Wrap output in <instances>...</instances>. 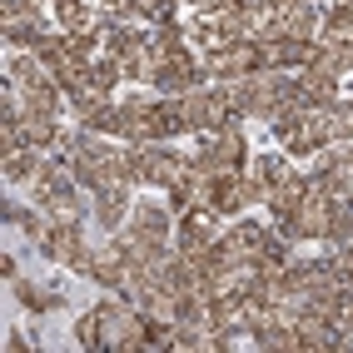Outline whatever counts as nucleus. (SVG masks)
<instances>
[{
    "instance_id": "30",
    "label": "nucleus",
    "mask_w": 353,
    "mask_h": 353,
    "mask_svg": "<svg viewBox=\"0 0 353 353\" xmlns=\"http://www.w3.org/2000/svg\"><path fill=\"white\" fill-rule=\"evenodd\" d=\"M334 6H353V0H334Z\"/></svg>"
},
{
    "instance_id": "27",
    "label": "nucleus",
    "mask_w": 353,
    "mask_h": 353,
    "mask_svg": "<svg viewBox=\"0 0 353 353\" xmlns=\"http://www.w3.org/2000/svg\"><path fill=\"white\" fill-rule=\"evenodd\" d=\"M0 274H6V279H15V274H20V259H15V254H6V264H0Z\"/></svg>"
},
{
    "instance_id": "6",
    "label": "nucleus",
    "mask_w": 353,
    "mask_h": 353,
    "mask_svg": "<svg viewBox=\"0 0 353 353\" xmlns=\"http://www.w3.org/2000/svg\"><path fill=\"white\" fill-rule=\"evenodd\" d=\"M224 229H229L224 214H214L209 204H190V209L174 219V244H179V249H194V254H209V249L224 244Z\"/></svg>"
},
{
    "instance_id": "25",
    "label": "nucleus",
    "mask_w": 353,
    "mask_h": 353,
    "mask_svg": "<svg viewBox=\"0 0 353 353\" xmlns=\"http://www.w3.org/2000/svg\"><path fill=\"white\" fill-rule=\"evenodd\" d=\"M334 259H339V279H343V289H353V244L334 249Z\"/></svg>"
},
{
    "instance_id": "14",
    "label": "nucleus",
    "mask_w": 353,
    "mask_h": 353,
    "mask_svg": "<svg viewBox=\"0 0 353 353\" xmlns=\"http://www.w3.org/2000/svg\"><path fill=\"white\" fill-rule=\"evenodd\" d=\"M100 6L95 0H55V26L65 35H95L100 30Z\"/></svg>"
},
{
    "instance_id": "2",
    "label": "nucleus",
    "mask_w": 353,
    "mask_h": 353,
    "mask_svg": "<svg viewBox=\"0 0 353 353\" xmlns=\"http://www.w3.org/2000/svg\"><path fill=\"white\" fill-rule=\"evenodd\" d=\"M95 309V353H145V334H150V319L125 303L120 294H105Z\"/></svg>"
},
{
    "instance_id": "23",
    "label": "nucleus",
    "mask_w": 353,
    "mask_h": 353,
    "mask_svg": "<svg viewBox=\"0 0 353 353\" xmlns=\"http://www.w3.org/2000/svg\"><path fill=\"white\" fill-rule=\"evenodd\" d=\"M100 15H105V20H120V26H130V20H139V0H100Z\"/></svg>"
},
{
    "instance_id": "15",
    "label": "nucleus",
    "mask_w": 353,
    "mask_h": 353,
    "mask_svg": "<svg viewBox=\"0 0 353 353\" xmlns=\"http://www.w3.org/2000/svg\"><path fill=\"white\" fill-rule=\"evenodd\" d=\"M294 164H299V159H289L284 150L274 145V150H264V154H249V164H244V174H249V179L259 184V190L269 194L274 184H279V179H284V174L294 170Z\"/></svg>"
},
{
    "instance_id": "12",
    "label": "nucleus",
    "mask_w": 353,
    "mask_h": 353,
    "mask_svg": "<svg viewBox=\"0 0 353 353\" xmlns=\"http://www.w3.org/2000/svg\"><path fill=\"white\" fill-rule=\"evenodd\" d=\"M90 229V224H85ZM85 229H75V224H45V234H40V239L30 244L40 259H45V264H55V269H65L70 264V254H75L80 249V239H85Z\"/></svg>"
},
{
    "instance_id": "31",
    "label": "nucleus",
    "mask_w": 353,
    "mask_h": 353,
    "mask_svg": "<svg viewBox=\"0 0 353 353\" xmlns=\"http://www.w3.org/2000/svg\"><path fill=\"white\" fill-rule=\"evenodd\" d=\"M95 6H100V0H95Z\"/></svg>"
},
{
    "instance_id": "19",
    "label": "nucleus",
    "mask_w": 353,
    "mask_h": 353,
    "mask_svg": "<svg viewBox=\"0 0 353 353\" xmlns=\"http://www.w3.org/2000/svg\"><path fill=\"white\" fill-rule=\"evenodd\" d=\"M343 244H353V199H328L323 249H343Z\"/></svg>"
},
{
    "instance_id": "21",
    "label": "nucleus",
    "mask_w": 353,
    "mask_h": 353,
    "mask_svg": "<svg viewBox=\"0 0 353 353\" xmlns=\"http://www.w3.org/2000/svg\"><path fill=\"white\" fill-rule=\"evenodd\" d=\"M319 45H353V6H323Z\"/></svg>"
},
{
    "instance_id": "4",
    "label": "nucleus",
    "mask_w": 353,
    "mask_h": 353,
    "mask_svg": "<svg viewBox=\"0 0 353 353\" xmlns=\"http://www.w3.org/2000/svg\"><path fill=\"white\" fill-rule=\"evenodd\" d=\"M190 174H194L190 145H179V139H154V145H145V190L170 194L174 184H184Z\"/></svg>"
},
{
    "instance_id": "18",
    "label": "nucleus",
    "mask_w": 353,
    "mask_h": 353,
    "mask_svg": "<svg viewBox=\"0 0 353 353\" xmlns=\"http://www.w3.org/2000/svg\"><path fill=\"white\" fill-rule=\"evenodd\" d=\"M259 353H299V328L289 319H264L259 323Z\"/></svg>"
},
{
    "instance_id": "1",
    "label": "nucleus",
    "mask_w": 353,
    "mask_h": 353,
    "mask_svg": "<svg viewBox=\"0 0 353 353\" xmlns=\"http://www.w3.org/2000/svg\"><path fill=\"white\" fill-rule=\"evenodd\" d=\"M249 130L244 120L234 114V120H224L219 130H194L190 134V159H194V170L199 174H239L244 164H249Z\"/></svg>"
},
{
    "instance_id": "5",
    "label": "nucleus",
    "mask_w": 353,
    "mask_h": 353,
    "mask_svg": "<svg viewBox=\"0 0 353 353\" xmlns=\"http://www.w3.org/2000/svg\"><path fill=\"white\" fill-rule=\"evenodd\" d=\"M10 299H15L30 319H55V314L70 309L65 279H26V274H15V279H10Z\"/></svg>"
},
{
    "instance_id": "26",
    "label": "nucleus",
    "mask_w": 353,
    "mask_h": 353,
    "mask_svg": "<svg viewBox=\"0 0 353 353\" xmlns=\"http://www.w3.org/2000/svg\"><path fill=\"white\" fill-rule=\"evenodd\" d=\"M6 348H10V353H26V348H35V339L20 334V328H10V334H6Z\"/></svg>"
},
{
    "instance_id": "24",
    "label": "nucleus",
    "mask_w": 353,
    "mask_h": 353,
    "mask_svg": "<svg viewBox=\"0 0 353 353\" xmlns=\"http://www.w3.org/2000/svg\"><path fill=\"white\" fill-rule=\"evenodd\" d=\"M75 348H90V353H95V309H85V314L75 319Z\"/></svg>"
},
{
    "instance_id": "28",
    "label": "nucleus",
    "mask_w": 353,
    "mask_h": 353,
    "mask_svg": "<svg viewBox=\"0 0 353 353\" xmlns=\"http://www.w3.org/2000/svg\"><path fill=\"white\" fill-rule=\"evenodd\" d=\"M339 353H353V334H339Z\"/></svg>"
},
{
    "instance_id": "16",
    "label": "nucleus",
    "mask_w": 353,
    "mask_h": 353,
    "mask_svg": "<svg viewBox=\"0 0 353 353\" xmlns=\"http://www.w3.org/2000/svg\"><path fill=\"white\" fill-rule=\"evenodd\" d=\"M294 328H299V353H339V334H334V323H328L319 309L303 314Z\"/></svg>"
},
{
    "instance_id": "10",
    "label": "nucleus",
    "mask_w": 353,
    "mask_h": 353,
    "mask_svg": "<svg viewBox=\"0 0 353 353\" xmlns=\"http://www.w3.org/2000/svg\"><path fill=\"white\" fill-rule=\"evenodd\" d=\"M274 15H279V30L289 40H319L323 26V0H274Z\"/></svg>"
},
{
    "instance_id": "17",
    "label": "nucleus",
    "mask_w": 353,
    "mask_h": 353,
    "mask_svg": "<svg viewBox=\"0 0 353 353\" xmlns=\"http://www.w3.org/2000/svg\"><path fill=\"white\" fill-rule=\"evenodd\" d=\"M45 159H50V150H20V154H10V159H0L6 184H10V190H30L35 174L45 170Z\"/></svg>"
},
{
    "instance_id": "7",
    "label": "nucleus",
    "mask_w": 353,
    "mask_h": 353,
    "mask_svg": "<svg viewBox=\"0 0 353 353\" xmlns=\"http://www.w3.org/2000/svg\"><path fill=\"white\" fill-rule=\"evenodd\" d=\"M274 219L269 214H239V219H229V229H224V249L234 254V259H264L269 254V244H274Z\"/></svg>"
},
{
    "instance_id": "3",
    "label": "nucleus",
    "mask_w": 353,
    "mask_h": 353,
    "mask_svg": "<svg viewBox=\"0 0 353 353\" xmlns=\"http://www.w3.org/2000/svg\"><path fill=\"white\" fill-rule=\"evenodd\" d=\"M194 85H204V70H199V50H194V45H170V50H159L154 80H150L154 95L179 100V95H190Z\"/></svg>"
},
{
    "instance_id": "29",
    "label": "nucleus",
    "mask_w": 353,
    "mask_h": 353,
    "mask_svg": "<svg viewBox=\"0 0 353 353\" xmlns=\"http://www.w3.org/2000/svg\"><path fill=\"white\" fill-rule=\"evenodd\" d=\"M234 6H274V0H234Z\"/></svg>"
},
{
    "instance_id": "13",
    "label": "nucleus",
    "mask_w": 353,
    "mask_h": 353,
    "mask_svg": "<svg viewBox=\"0 0 353 353\" xmlns=\"http://www.w3.org/2000/svg\"><path fill=\"white\" fill-rule=\"evenodd\" d=\"M259 50H264V65H269V70H289V75H299V70L309 65L314 45H309V40H289V35H274V40H264V45H259Z\"/></svg>"
},
{
    "instance_id": "22",
    "label": "nucleus",
    "mask_w": 353,
    "mask_h": 353,
    "mask_svg": "<svg viewBox=\"0 0 353 353\" xmlns=\"http://www.w3.org/2000/svg\"><path fill=\"white\" fill-rule=\"evenodd\" d=\"M334 145H353V95L334 100Z\"/></svg>"
},
{
    "instance_id": "11",
    "label": "nucleus",
    "mask_w": 353,
    "mask_h": 353,
    "mask_svg": "<svg viewBox=\"0 0 353 353\" xmlns=\"http://www.w3.org/2000/svg\"><path fill=\"white\" fill-rule=\"evenodd\" d=\"M90 204H95V194H90L85 184H65V190H55L50 199H40L50 224H75V229L90 224Z\"/></svg>"
},
{
    "instance_id": "9",
    "label": "nucleus",
    "mask_w": 353,
    "mask_h": 353,
    "mask_svg": "<svg viewBox=\"0 0 353 353\" xmlns=\"http://www.w3.org/2000/svg\"><path fill=\"white\" fill-rule=\"evenodd\" d=\"M134 194H139V190H130V184H105V190H95V204H90V229L120 234L125 219H130Z\"/></svg>"
},
{
    "instance_id": "20",
    "label": "nucleus",
    "mask_w": 353,
    "mask_h": 353,
    "mask_svg": "<svg viewBox=\"0 0 353 353\" xmlns=\"http://www.w3.org/2000/svg\"><path fill=\"white\" fill-rule=\"evenodd\" d=\"M139 314H145V319H154V323H179V314H184V299H179L174 289L154 284V289L145 294V303H139Z\"/></svg>"
},
{
    "instance_id": "8",
    "label": "nucleus",
    "mask_w": 353,
    "mask_h": 353,
    "mask_svg": "<svg viewBox=\"0 0 353 353\" xmlns=\"http://www.w3.org/2000/svg\"><path fill=\"white\" fill-rule=\"evenodd\" d=\"M179 105H184V120H190V134L194 130H219L224 120H234L224 85H194L190 95H179Z\"/></svg>"
}]
</instances>
